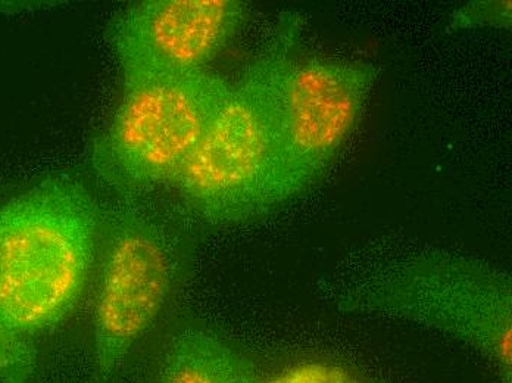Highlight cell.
I'll use <instances>...</instances> for the list:
<instances>
[{
  "label": "cell",
  "instance_id": "cell-7",
  "mask_svg": "<svg viewBox=\"0 0 512 383\" xmlns=\"http://www.w3.org/2000/svg\"><path fill=\"white\" fill-rule=\"evenodd\" d=\"M246 15L237 0H145L124 9L108 31L124 87L205 71Z\"/></svg>",
  "mask_w": 512,
  "mask_h": 383
},
{
  "label": "cell",
  "instance_id": "cell-1",
  "mask_svg": "<svg viewBox=\"0 0 512 383\" xmlns=\"http://www.w3.org/2000/svg\"><path fill=\"white\" fill-rule=\"evenodd\" d=\"M102 205L52 176L0 205V329L30 339L76 307L98 260Z\"/></svg>",
  "mask_w": 512,
  "mask_h": 383
},
{
  "label": "cell",
  "instance_id": "cell-8",
  "mask_svg": "<svg viewBox=\"0 0 512 383\" xmlns=\"http://www.w3.org/2000/svg\"><path fill=\"white\" fill-rule=\"evenodd\" d=\"M158 383H261L255 369L224 339L187 328L165 348Z\"/></svg>",
  "mask_w": 512,
  "mask_h": 383
},
{
  "label": "cell",
  "instance_id": "cell-11",
  "mask_svg": "<svg viewBox=\"0 0 512 383\" xmlns=\"http://www.w3.org/2000/svg\"><path fill=\"white\" fill-rule=\"evenodd\" d=\"M261 383H359L345 370L327 364H302Z\"/></svg>",
  "mask_w": 512,
  "mask_h": 383
},
{
  "label": "cell",
  "instance_id": "cell-6",
  "mask_svg": "<svg viewBox=\"0 0 512 383\" xmlns=\"http://www.w3.org/2000/svg\"><path fill=\"white\" fill-rule=\"evenodd\" d=\"M379 79L373 64L293 58L283 86L282 130L270 211L298 196L333 163Z\"/></svg>",
  "mask_w": 512,
  "mask_h": 383
},
{
  "label": "cell",
  "instance_id": "cell-10",
  "mask_svg": "<svg viewBox=\"0 0 512 383\" xmlns=\"http://www.w3.org/2000/svg\"><path fill=\"white\" fill-rule=\"evenodd\" d=\"M511 21V0H476L461 6L451 15L449 28L454 31L510 28Z\"/></svg>",
  "mask_w": 512,
  "mask_h": 383
},
{
  "label": "cell",
  "instance_id": "cell-4",
  "mask_svg": "<svg viewBox=\"0 0 512 383\" xmlns=\"http://www.w3.org/2000/svg\"><path fill=\"white\" fill-rule=\"evenodd\" d=\"M187 245L184 217L148 195L118 196L102 208L90 383H111L155 325L180 277Z\"/></svg>",
  "mask_w": 512,
  "mask_h": 383
},
{
  "label": "cell",
  "instance_id": "cell-2",
  "mask_svg": "<svg viewBox=\"0 0 512 383\" xmlns=\"http://www.w3.org/2000/svg\"><path fill=\"white\" fill-rule=\"evenodd\" d=\"M301 17L283 15L270 42L231 84L223 107L174 186L190 213L211 224L270 213L268 191L282 130L283 86Z\"/></svg>",
  "mask_w": 512,
  "mask_h": 383
},
{
  "label": "cell",
  "instance_id": "cell-5",
  "mask_svg": "<svg viewBox=\"0 0 512 383\" xmlns=\"http://www.w3.org/2000/svg\"><path fill=\"white\" fill-rule=\"evenodd\" d=\"M231 83L209 71L174 74L124 87L90 164L118 196H146L179 179Z\"/></svg>",
  "mask_w": 512,
  "mask_h": 383
},
{
  "label": "cell",
  "instance_id": "cell-9",
  "mask_svg": "<svg viewBox=\"0 0 512 383\" xmlns=\"http://www.w3.org/2000/svg\"><path fill=\"white\" fill-rule=\"evenodd\" d=\"M36 361L37 351L30 339L0 329V383H27Z\"/></svg>",
  "mask_w": 512,
  "mask_h": 383
},
{
  "label": "cell",
  "instance_id": "cell-3",
  "mask_svg": "<svg viewBox=\"0 0 512 383\" xmlns=\"http://www.w3.org/2000/svg\"><path fill=\"white\" fill-rule=\"evenodd\" d=\"M337 305L457 339L485 358L499 383H511V277L489 261L439 249L421 252L365 277Z\"/></svg>",
  "mask_w": 512,
  "mask_h": 383
}]
</instances>
